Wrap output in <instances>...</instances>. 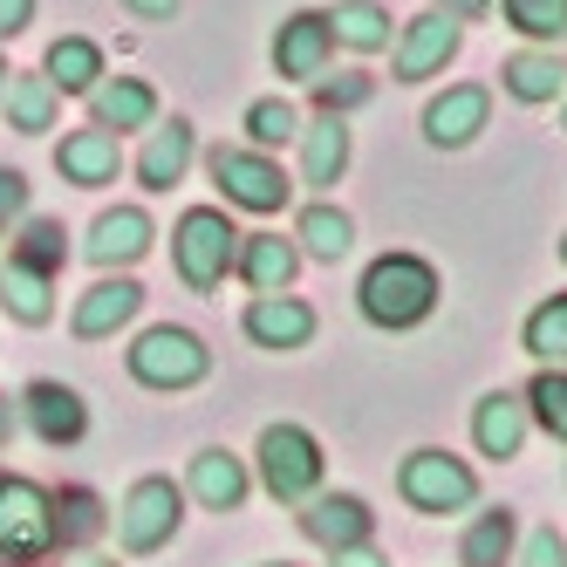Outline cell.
Masks as SVG:
<instances>
[{
  "label": "cell",
  "mask_w": 567,
  "mask_h": 567,
  "mask_svg": "<svg viewBox=\"0 0 567 567\" xmlns=\"http://www.w3.org/2000/svg\"><path fill=\"white\" fill-rule=\"evenodd\" d=\"M0 116H8V131L14 137H42V131H55V116H62V96H55V83L42 69L34 75H8V90H0Z\"/></svg>",
  "instance_id": "25"
},
{
  "label": "cell",
  "mask_w": 567,
  "mask_h": 567,
  "mask_svg": "<svg viewBox=\"0 0 567 567\" xmlns=\"http://www.w3.org/2000/svg\"><path fill=\"white\" fill-rule=\"evenodd\" d=\"M519 349L534 355L540 370H567V288H560V295H547L534 315H526Z\"/></svg>",
  "instance_id": "31"
},
{
  "label": "cell",
  "mask_w": 567,
  "mask_h": 567,
  "mask_svg": "<svg viewBox=\"0 0 567 567\" xmlns=\"http://www.w3.org/2000/svg\"><path fill=\"white\" fill-rule=\"evenodd\" d=\"M137 21H178V0H124Z\"/></svg>",
  "instance_id": "43"
},
{
  "label": "cell",
  "mask_w": 567,
  "mask_h": 567,
  "mask_svg": "<svg viewBox=\"0 0 567 567\" xmlns=\"http://www.w3.org/2000/svg\"><path fill=\"white\" fill-rule=\"evenodd\" d=\"M21 219H28V178L0 165V233H8V226H21Z\"/></svg>",
  "instance_id": "39"
},
{
  "label": "cell",
  "mask_w": 567,
  "mask_h": 567,
  "mask_svg": "<svg viewBox=\"0 0 567 567\" xmlns=\"http://www.w3.org/2000/svg\"><path fill=\"white\" fill-rule=\"evenodd\" d=\"M396 493L411 513L444 519V513H465L478 499V472L458 452H444V444H417V452L396 465Z\"/></svg>",
  "instance_id": "3"
},
{
  "label": "cell",
  "mask_w": 567,
  "mask_h": 567,
  "mask_svg": "<svg viewBox=\"0 0 567 567\" xmlns=\"http://www.w3.org/2000/svg\"><path fill=\"white\" fill-rule=\"evenodd\" d=\"M124 362H131V377H137L144 390H198V383L213 377V349L198 342L192 329H172V321L144 329V336L124 349Z\"/></svg>",
  "instance_id": "6"
},
{
  "label": "cell",
  "mask_w": 567,
  "mask_h": 567,
  "mask_svg": "<svg viewBox=\"0 0 567 567\" xmlns=\"http://www.w3.org/2000/svg\"><path fill=\"white\" fill-rule=\"evenodd\" d=\"M301 267V247L280 233H239V254H233V274L247 280L254 295H288V280Z\"/></svg>",
  "instance_id": "22"
},
{
  "label": "cell",
  "mask_w": 567,
  "mask_h": 567,
  "mask_svg": "<svg viewBox=\"0 0 567 567\" xmlns=\"http://www.w3.org/2000/svg\"><path fill=\"white\" fill-rule=\"evenodd\" d=\"M185 493L206 506V513H239V506H247V493H254V472H247V458H233L226 444H206V452H192Z\"/></svg>",
  "instance_id": "17"
},
{
  "label": "cell",
  "mask_w": 567,
  "mask_h": 567,
  "mask_svg": "<svg viewBox=\"0 0 567 567\" xmlns=\"http://www.w3.org/2000/svg\"><path fill=\"white\" fill-rule=\"evenodd\" d=\"M239 131H247L254 151H280V144H295V137H301V110H295L288 96H260V103H247Z\"/></svg>",
  "instance_id": "34"
},
{
  "label": "cell",
  "mask_w": 567,
  "mask_h": 567,
  "mask_svg": "<svg viewBox=\"0 0 567 567\" xmlns=\"http://www.w3.org/2000/svg\"><path fill=\"white\" fill-rule=\"evenodd\" d=\"M21 417H28V431L42 437V444H83V431H90V403H83V390H69V383H55V377H42V383H28L21 390Z\"/></svg>",
  "instance_id": "15"
},
{
  "label": "cell",
  "mask_w": 567,
  "mask_h": 567,
  "mask_svg": "<svg viewBox=\"0 0 567 567\" xmlns=\"http://www.w3.org/2000/svg\"><path fill=\"white\" fill-rule=\"evenodd\" d=\"M42 75L55 83V96H90L103 75H110V62H103V49L90 42V34H55Z\"/></svg>",
  "instance_id": "26"
},
{
  "label": "cell",
  "mask_w": 567,
  "mask_h": 567,
  "mask_svg": "<svg viewBox=\"0 0 567 567\" xmlns=\"http://www.w3.org/2000/svg\"><path fill=\"white\" fill-rule=\"evenodd\" d=\"M499 14L526 49H560L567 42V0H499Z\"/></svg>",
  "instance_id": "32"
},
{
  "label": "cell",
  "mask_w": 567,
  "mask_h": 567,
  "mask_svg": "<svg viewBox=\"0 0 567 567\" xmlns=\"http://www.w3.org/2000/svg\"><path fill=\"white\" fill-rule=\"evenodd\" d=\"M465 49V28L458 21H444L437 8L411 14V21H396V42H390V83H431V75H444L458 62Z\"/></svg>",
  "instance_id": "9"
},
{
  "label": "cell",
  "mask_w": 567,
  "mask_h": 567,
  "mask_svg": "<svg viewBox=\"0 0 567 567\" xmlns=\"http://www.w3.org/2000/svg\"><path fill=\"white\" fill-rule=\"evenodd\" d=\"M28 567H34V560H28Z\"/></svg>",
  "instance_id": "50"
},
{
  "label": "cell",
  "mask_w": 567,
  "mask_h": 567,
  "mask_svg": "<svg viewBox=\"0 0 567 567\" xmlns=\"http://www.w3.org/2000/svg\"><path fill=\"white\" fill-rule=\"evenodd\" d=\"M206 172H213V185H219V198L226 206H239V213H280L295 198V178L280 172V157L274 151H254V144H219L213 157H206Z\"/></svg>",
  "instance_id": "4"
},
{
  "label": "cell",
  "mask_w": 567,
  "mask_h": 567,
  "mask_svg": "<svg viewBox=\"0 0 567 567\" xmlns=\"http://www.w3.org/2000/svg\"><path fill=\"white\" fill-rule=\"evenodd\" d=\"M90 124L124 137V131H151L157 124V90L144 83V75H103V83L90 90Z\"/></svg>",
  "instance_id": "20"
},
{
  "label": "cell",
  "mask_w": 567,
  "mask_h": 567,
  "mask_svg": "<svg viewBox=\"0 0 567 567\" xmlns=\"http://www.w3.org/2000/svg\"><path fill=\"white\" fill-rule=\"evenodd\" d=\"M267 567H288V560H267Z\"/></svg>",
  "instance_id": "49"
},
{
  "label": "cell",
  "mask_w": 567,
  "mask_h": 567,
  "mask_svg": "<svg viewBox=\"0 0 567 567\" xmlns=\"http://www.w3.org/2000/svg\"><path fill=\"white\" fill-rule=\"evenodd\" d=\"M329 567H390L370 540H362V547H342V554H329Z\"/></svg>",
  "instance_id": "42"
},
{
  "label": "cell",
  "mask_w": 567,
  "mask_h": 567,
  "mask_svg": "<svg viewBox=\"0 0 567 567\" xmlns=\"http://www.w3.org/2000/svg\"><path fill=\"white\" fill-rule=\"evenodd\" d=\"M437 295H444L437 267L424 254H403V247L396 254H377L370 267H362V280H355L362 321H370V329H390V336L424 329V321L437 315Z\"/></svg>",
  "instance_id": "1"
},
{
  "label": "cell",
  "mask_w": 567,
  "mask_h": 567,
  "mask_svg": "<svg viewBox=\"0 0 567 567\" xmlns=\"http://www.w3.org/2000/svg\"><path fill=\"white\" fill-rule=\"evenodd\" d=\"M560 131H567V96H560Z\"/></svg>",
  "instance_id": "46"
},
{
  "label": "cell",
  "mask_w": 567,
  "mask_h": 567,
  "mask_svg": "<svg viewBox=\"0 0 567 567\" xmlns=\"http://www.w3.org/2000/svg\"><path fill=\"white\" fill-rule=\"evenodd\" d=\"M239 329H247L254 349H274V355H295L315 342V308L301 295H254L247 315H239Z\"/></svg>",
  "instance_id": "14"
},
{
  "label": "cell",
  "mask_w": 567,
  "mask_h": 567,
  "mask_svg": "<svg viewBox=\"0 0 567 567\" xmlns=\"http://www.w3.org/2000/svg\"><path fill=\"white\" fill-rule=\"evenodd\" d=\"M83 567H116V560H83Z\"/></svg>",
  "instance_id": "47"
},
{
  "label": "cell",
  "mask_w": 567,
  "mask_h": 567,
  "mask_svg": "<svg viewBox=\"0 0 567 567\" xmlns=\"http://www.w3.org/2000/svg\"><path fill=\"white\" fill-rule=\"evenodd\" d=\"M377 96V83L362 69H349V75H321L315 83V116H349V110H362Z\"/></svg>",
  "instance_id": "37"
},
{
  "label": "cell",
  "mask_w": 567,
  "mask_h": 567,
  "mask_svg": "<svg viewBox=\"0 0 567 567\" xmlns=\"http://www.w3.org/2000/svg\"><path fill=\"white\" fill-rule=\"evenodd\" d=\"M519 567H567V540L554 534V526H534L519 547Z\"/></svg>",
  "instance_id": "38"
},
{
  "label": "cell",
  "mask_w": 567,
  "mask_h": 567,
  "mask_svg": "<svg viewBox=\"0 0 567 567\" xmlns=\"http://www.w3.org/2000/svg\"><path fill=\"white\" fill-rule=\"evenodd\" d=\"M526 431H534V417H526V396L519 390H485L472 403V444L485 458H519L526 452Z\"/></svg>",
  "instance_id": "18"
},
{
  "label": "cell",
  "mask_w": 567,
  "mask_h": 567,
  "mask_svg": "<svg viewBox=\"0 0 567 567\" xmlns=\"http://www.w3.org/2000/svg\"><path fill=\"white\" fill-rule=\"evenodd\" d=\"M329 55H336L329 8H295L274 28V75L280 83H321V75H329Z\"/></svg>",
  "instance_id": "10"
},
{
  "label": "cell",
  "mask_w": 567,
  "mask_h": 567,
  "mask_svg": "<svg viewBox=\"0 0 567 567\" xmlns=\"http://www.w3.org/2000/svg\"><path fill=\"white\" fill-rule=\"evenodd\" d=\"M329 34H336V49H349V55H383L396 42L390 8H377V0H336V8H329Z\"/></svg>",
  "instance_id": "28"
},
{
  "label": "cell",
  "mask_w": 567,
  "mask_h": 567,
  "mask_svg": "<svg viewBox=\"0 0 567 567\" xmlns=\"http://www.w3.org/2000/svg\"><path fill=\"white\" fill-rule=\"evenodd\" d=\"M178 526H185V485L172 478H137L124 506H116V540H124V554H157V547H172L178 540Z\"/></svg>",
  "instance_id": "8"
},
{
  "label": "cell",
  "mask_w": 567,
  "mask_h": 567,
  "mask_svg": "<svg viewBox=\"0 0 567 567\" xmlns=\"http://www.w3.org/2000/svg\"><path fill=\"white\" fill-rule=\"evenodd\" d=\"M431 8H437L444 21H458V28H465V21H493V14H499V0H431Z\"/></svg>",
  "instance_id": "40"
},
{
  "label": "cell",
  "mask_w": 567,
  "mask_h": 567,
  "mask_svg": "<svg viewBox=\"0 0 567 567\" xmlns=\"http://www.w3.org/2000/svg\"><path fill=\"white\" fill-rule=\"evenodd\" d=\"M8 75H14V69H8V55H0V90H8Z\"/></svg>",
  "instance_id": "45"
},
{
  "label": "cell",
  "mask_w": 567,
  "mask_h": 567,
  "mask_svg": "<svg viewBox=\"0 0 567 567\" xmlns=\"http://www.w3.org/2000/svg\"><path fill=\"white\" fill-rule=\"evenodd\" d=\"M301 185H315V192H329V185H342V172H349V124L342 116H315V124H301Z\"/></svg>",
  "instance_id": "24"
},
{
  "label": "cell",
  "mask_w": 567,
  "mask_h": 567,
  "mask_svg": "<svg viewBox=\"0 0 567 567\" xmlns=\"http://www.w3.org/2000/svg\"><path fill=\"white\" fill-rule=\"evenodd\" d=\"M499 90H506L513 103H526V110H540V103L567 96V62H560L554 49H513V55L499 62Z\"/></svg>",
  "instance_id": "23"
},
{
  "label": "cell",
  "mask_w": 567,
  "mask_h": 567,
  "mask_svg": "<svg viewBox=\"0 0 567 567\" xmlns=\"http://www.w3.org/2000/svg\"><path fill=\"white\" fill-rule=\"evenodd\" d=\"M55 547V506L34 478L0 472V567H28Z\"/></svg>",
  "instance_id": "7"
},
{
  "label": "cell",
  "mask_w": 567,
  "mask_h": 567,
  "mask_svg": "<svg viewBox=\"0 0 567 567\" xmlns=\"http://www.w3.org/2000/svg\"><path fill=\"white\" fill-rule=\"evenodd\" d=\"M137 308H144V288H137V280H131V274H103L96 288L75 295L69 329H75V342H110L116 329H131V321H137Z\"/></svg>",
  "instance_id": "13"
},
{
  "label": "cell",
  "mask_w": 567,
  "mask_h": 567,
  "mask_svg": "<svg viewBox=\"0 0 567 567\" xmlns=\"http://www.w3.org/2000/svg\"><path fill=\"white\" fill-rule=\"evenodd\" d=\"M0 308H8L21 329H42V321L55 315V274L28 267V260H0Z\"/></svg>",
  "instance_id": "27"
},
{
  "label": "cell",
  "mask_w": 567,
  "mask_h": 567,
  "mask_svg": "<svg viewBox=\"0 0 567 567\" xmlns=\"http://www.w3.org/2000/svg\"><path fill=\"white\" fill-rule=\"evenodd\" d=\"M14 437V411H8V396H0V444Z\"/></svg>",
  "instance_id": "44"
},
{
  "label": "cell",
  "mask_w": 567,
  "mask_h": 567,
  "mask_svg": "<svg viewBox=\"0 0 567 567\" xmlns=\"http://www.w3.org/2000/svg\"><path fill=\"white\" fill-rule=\"evenodd\" d=\"M519 396H526V417H534L547 437H560V444H567V370H540Z\"/></svg>",
  "instance_id": "35"
},
{
  "label": "cell",
  "mask_w": 567,
  "mask_h": 567,
  "mask_svg": "<svg viewBox=\"0 0 567 567\" xmlns=\"http://www.w3.org/2000/svg\"><path fill=\"white\" fill-rule=\"evenodd\" d=\"M485 124H493V90L485 83H452L444 96L424 103V144L431 151H465Z\"/></svg>",
  "instance_id": "11"
},
{
  "label": "cell",
  "mask_w": 567,
  "mask_h": 567,
  "mask_svg": "<svg viewBox=\"0 0 567 567\" xmlns=\"http://www.w3.org/2000/svg\"><path fill=\"white\" fill-rule=\"evenodd\" d=\"M151 239H157V226H151L144 206H110V213H96V226L83 239V260L103 267V274H124L151 254Z\"/></svg>",
  "instance_id": "12"
},
{
  "label": "cell",
  "mask_w": 567,
  "mask_h": 567,
  "mask_svg": "<svg viewBox=\"0 0 567 567\" xmlns=\"http://www.w3.org/2000/svg\"><path fill=\"white\" fill-rule=\"evenodd\" d=\"M301 534L315 547L342 554V547H362L377 534V513H370V499H355V493H315V499H301Z\"/></svg>",
  "instance_id": "16"
},
{
  "label": "cell",
  "mask_w": 567,
  "mask_h": 567,
  "mask_svg": "<svg viewBox=\"0 0 567 567\" xmlns=\"http://www.w3.org/2000/svg\"><path fill=\"white\" fill-rule=\"evenodd\" d=\"M49 506H55V547H83L103 534V499L90 485H62V493H49Z\"/></svg>",
  "instance_id": "33"
},
{
  "label": "cell",
  "mask_w": 567,
  "mask_h": 567,
  "mask_svg": "<svg viewBox=\"0 0 567 567\" xmlns=\"http://www.w3.org/2000/svg\"><path fill=\"white\" fill-rule=\"evenodd\" d=\"M254 465H260V485L280 499V506H301L321 493V444L308 424H267L260 444H254Z\"/></svg>",
  "instance_id": "5"
},
{
  "label": "cell",
  "mask_w": 567,
  "mask_h": 567,
  "mask_svg": "<svg viewBox=\"0 0 567 567\" xmlns=\"http://www.w3.org/2000/svg\"><path fill=\"white\" fill-rule=\"evenodd\" d=\"M295 247L308 260H321V267H336L355 247V219L342 206H329V198H315V206H301V219H295Z\"/></svg>",
  "instance_id": "29"
},
{
  "label": "cell",
  "mask_w": 567,
  "mask_h": 567,
  "mask_svg": "<svg viewBox=\"0 0 567 567\" xmlns=\"http://www.w3.org/2000/svg\"><path fill=\"white\" fill-rule=\"evenodd\" d=\"M233 254H239V233L226 219V206H185L178 226H172V267L192 295H213L219 280L233 274Z\"/></svg>",
  "instance_id": "2"
},
{
  "label": "cell",
  "mask_w": 567,
  "mask_h": 567,
  "mask_svg": "<svg viewBox=\"0 0 567 567\" xmlns=\"http://www.w3.org/2000/svg\"><path fill=\"white\" fill-rule=\"evenodd\" d=\"M62 219H21V233H14V260H28V267H42V274H62V260H69V247H62Z\"/></svg>",
  "instance_id": "36"
},
{
  "label": "cell",
  "mask_w": 567,
  "mask_h": 567,
  "mask_svg": "<svg viewBox=\"0 0 567 567\" xmlns=\"http://www.w3.org/2000/svg\"><path fill=\"white\" fill-rule=\"evenodd\" d=\"M28 21H34V0H0V42L28 34Z\"/></svg>",
  "instance_id": "41"
},
{
  "label": "cell",
  "mask_w": 567,
  "mask_h": 567,
  "mask_svg": "<svg viewBox=\"0 0 567 567\" xmlns=\"http://www.w3.org/2000/svg\"><path fill=\"white\" fill-rule=\"evenodd\" d=\"M560 260H567V233H560Z\"/></svg>",
  "instance_id": "48"
},
{
  "label": "cell",
  "mask_w": 567,
  "mask_h": 567,
  "mask_svg": "<svg viewBox=\"0 0 567 567\" xmlns=\"http://www.w3.org/2000/svg\"><path fill=\"white\" fill-rule=\"evenodd\" d=\"M55 172H62L69 185H83V192L116 185V172H124V144H116L110 131H96V124H83V131H69V137L55 144Z\"/></svg>",
  "instance_id": "21"
},
{
  "label": "cell",
  "mask_w": 567,
  "mask_h": 567,
  "mask_svg": "<svg viewBox=\"0 0 567 567\" xmlns=\"http://www.w3.org/2000/svg\"><path fill=\"white\" fill-rule=\"evenodd\" d=\"M513 540H519V519H513V506H485V513L465 526L458 567H513Z\"/></svg>",
  "instance_id": "30"
},
{
  "label": "cell",
  "mask_w": 567,
  "mask_h": 567,
  "mask_svg": "<svg viewBox=\"0 0 567 567\" xmlns=\"http://www.w3.org/2000/svg\"><path fill=\"white\" fill-rule=\"evenodd\" d=\"M192 157H198V131L185 124V116H172V124H151V131H144V151H137V185H144V192L185 185Z\"/></svg>",
  "instance_id": "19"
}]
</instances>
